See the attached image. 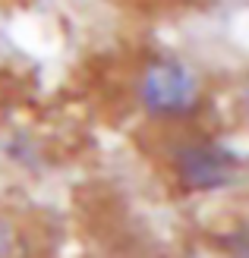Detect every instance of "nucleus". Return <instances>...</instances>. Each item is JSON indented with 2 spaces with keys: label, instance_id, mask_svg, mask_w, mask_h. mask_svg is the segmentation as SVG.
Wrapping results in <instances>:
<instances>
[{
  "label": "nucleus",
  "instance_id": "3",
  "mask_svg": "<svg viewBox=\"0 0 249 258\" xmlns=\"http://www.w3.org/2000/svg\"><path fill=\"white\" fill-rule=\"evenodd\" d=\"M224 246L233 249V252H240V255H249V233H246V230H237V236L224 239Z\"/></svg>",
  "mask_w": 249,
  "mask_h": 258
},
{
  "label": "nucleus",
  "instance_id": "4",
  "mask_svg": "<svg viewBox=\"0 0 249 258\" xmlns=\"http://www.w3.org/2000/svg\"><path fill=\"white\" fill-rule=\"evenodd\" d=\"M243 113H246V120H249V79L243 85Z\"/></svg>",
  "mask_w": 249,
  "mask_h": 258
},
{
  "label": "nucleus",
  "instance_id": "2",
  "mask_svg": "<svg viewBox=\"0 0 249 258\" xmlns=\"http://www.w3.org/2000/svg\"><path fill=\"white\" fill-rule=\"evenodd\" d=\"M243 167L237 148L208 133H186L167 148V173L174 186L189 196H215L237 186Z\"/></svg>",
  "mask_w": 249,
  "mask_h": 258
},
{
  "label": "nucleus",
  "instance_id": "1",
  "mask_svg": "<svg viewBox=\"0 0 249 258\" xmlns=\"http://www.w3.org/2000/svg\"><path fill=\"white\" fill-rule=\"evenodd\" d=\"M133 101L155 123H189L205 107V79L180 54H152L133 76Z\"/></svg>",
  "mask_w": 249,
  "mask_h": 258
}]
</instances>
